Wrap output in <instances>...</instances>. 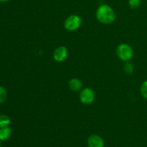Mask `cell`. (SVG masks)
<instances>
[{"label": "cell", "instance_id": "cell-6", "mask_svg": "<svg viewBox=\"0 0 147 147\" xmlns=\"http://www.w3.org/2000/svg\"><path fill=\"white\" fill-rule=\"evenodd\" d=\"M89 147H104L103 139L98 135H91L88 139Z\"/></svg>", "mask_w": 147, "mask_h": 147}, {"label": "cell", "instance_id": "cell-10", "mask_svg": "<svg viewBox=\"0 0 147 147\" xmlns=\"http://www.w3.org/2000/svg\"><path fill=\"white\" fill-rule=\"evenodd\" d=\"M7 98V92L3 86H0V104L3 103Z\"/></svg>", "mask_w": 147, "mask_h": 147}, {"label": "cell", "instance_id": "cell-5", "mask_svg": "<svg viewBox=\"0 0 147 147\" xmlns=\"http://www.w3.org/2000/svg\"><path fill=\"white\" fill-rule=\"evenodd\" d=\"M67 55H68L67 49L64 46H60L55 50L53 53V57L56 62L60 63V62L64 61L67 58Z\"/></svg>", "mask_w": 147, "mask_h": 147}, {"label": "cell", "instance_id": "cell-13", "mask_svg": "<svg viewBox=\"0 0 147 147\" xmlns=\"http://www.w3.org/2000/svg\"><path fill=\"white\" fill-rule=\"evenodd\" d=\"M141 93L144 98L147 99V80L144 82L141 86Z\"/></svg>", "mask_w": 147, "mask_h": 147}, {"label": "cell", "instance_id": "cell-14", "mask_svg": "<svg viewBox=\"0 0 147 147\" xmlns=\"http://www.w3.org/2000/svg\"><path fill=\"white\" fill-rule=\"evenodd\" d=\"M8 1H9V0H0V2H7Z\"/></svg>", "mask_w": 147, "mask_h": 147}, {"label": "cell", "instance_id": "cell-7", "mask_svg": "<svg viewBox=\"0 0 147 147\" xmlns=\"http://www.w3.org/2000/svg\"><path fill=\"white\" fill-rule=\"evenodd\" d=\"M82 83L80 80L77 78H73L69 81L68 86L73 91H78L82 88Z\"/></svg>", "mask_w": 147, "mask_h": 147}, {"label": "cell", "instance_id": "cell-11", "mask_svg": "<svg viewBox=\"0 0 147 147\" xmlns=\"http://www.w3.org/2000/svg\"><path fill=\"white\" fill-rule=\"evenodd\" d=\"M134 67L133 64L130 63H126L124 65V71L128 74H132L134 72Z\"/></svg>", "mask_w": 147, "mask_h": 147}, {"label": "cell", "instance_id": "cell-2", "mask_svg": "<svg viewBox=\"0 0 147 147\" xmlns=\"http://www.w3.org/2000/svg\"><path fill=\"white\" fill-rule=\"evenodd\" d=\"M116 53L119 58L121 60L127 62L133 57V48L128 44H121L119 45L116 50Z\"/></svg>", "mask_w": 147, "mask_h": 147}, {"label": "cell", "instance_id": "cell-12", "mask_svg": "<svg viewBox=\"0 0 147 147\" xmlns=\"http://www.w3.org/2000/svg\"><path fill=\"white\" fill-rule=\"evenodd\" d=\"M129 4L131 8L137 9L141 4V0H129Z\"/></svg>", "mask_w": 147, "mask_h": 147}, {"label": "cell", "instance_id": "cell-8", "mask_svg": "<svg viewBox=\"0 0 147 147\" xmlns=\"http://www.w3.org/2000/svg\"><path fill=\"white\" fill-rule=\"evenodd\" d=\"M11 130L9 127H5L0 129V140L6 141L11 136Z\"/></svg>", "mask_w": 147, "mask_h": 147}, {"label": "cell", "instance_id": "cell-9", "mask_svg": "<svg viewBox=\"0 0 147 147\" xmlns=\"http://www.w3.org/2000/svg\"><path fill=\"white\" fill-rule=\"evenodd\" d=\"M11 123L9 117L6 115H0V129L8 127Z\"/></svg>", "mask_w": 147, "mask_h": 147}, {"label": "cell", "instance_id": "cell-4", "mask_svg": "<svg viewBox=\"0 0 147 147\" xmlns=\"http://www.w3.org/2000/svg\"><path fill=\"white\" fill-rule=\"evenodd\" d=\"M80 101L84 104H90L95 99V93L92 89L89 88H84L80 93Z\"/></svg>", "mask_w": 147, "mask_h": 147}, {"label": "cell", "instance_id": "cell-15", "mask_svg": "<svg viewBox=\"0 0 147 147\" xmlns=\"http://www.w3.org/2000/svg\"><path fill=\"white\" fill-rule=\"evenodd\" d=\"M0 147H1V140H0Z\"/></svg>", "mask_w": 147, "mask_h": 147}, {"label": "cell", "instance_id": "cell-1", "mask_svg": "<svg viewBox=\"0 0 147 147\" xmlns=\"http://www.w3.org/2000/svg\"><path fill=\"white\" fill-rule=\"evenodd\" d=\"M96 17L99 22L103 24H111L116 19L114 11L110 6L102 4L98 8L96 11Z\"/></svg>", "mask_w": 147, "mask_h": 147}, {"label": "cell", "instance_id": "cell-3", "mask_svg": "<svg viewBox=\"0 0 147 147\" xmlns=\"http://www.w3.org/2000/svg\"><path fill=\"white\" fill-rule=\"evenodd\" d=\"M81 23V17L76 14H73L67 17L65 21V27L69 31H75L80 27Z\"/></svg>", "mask_w": 147, "mask_h": 147}]
</instances>
